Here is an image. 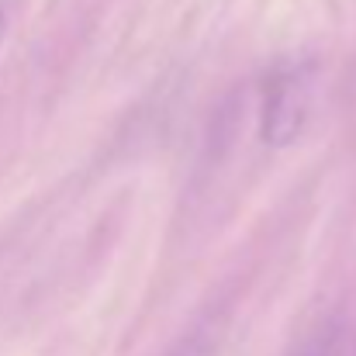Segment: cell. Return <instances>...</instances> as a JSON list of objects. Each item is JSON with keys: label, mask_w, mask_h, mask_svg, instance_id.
<instances>
[{"label": "cell", "mask_w": 356, "mask_h": 356, "mask_svg": "<svg viewBox=\"0 0 356 356\" xmlns=\"http://www.w3.org/2000/svg\"><path fill=\"white\" fill-rule=\"evenodd\" d=\"M291 356H332V339L318 336V339H308L301 350H294Z\"/></svg>", "instance_id": "obj_2"}, {"label": "cell", "mask_w": 356, "mask_h": 356, "mask_svg": "<svg viewBox=\"0 0 356 356\" xmlns=\"http://www.w3.org/2000/svg\"><path fill=\"white\" fill-rule=\"evenodd\" d=\"M315 108V66L308 59L280 63L263 80L259 101V138L270 149H287L298 142Z\"/></svg>", "instance_id": "obj_1"}, {"label": "cell", "mask_w": 356, "mask_h": 356, "mask_svg": "<svg viewBox=\"0 0 356 356\" xmlns=\"http://www.w3.org/2000/svg\"><path fill=\"white\" fill-rule=\"evenodd\" d=\"M173 356H211V346H208V343H201V339H191L187 346H180Z\"/></svg>", "instance_id": "obj_3"}]
</instances>
